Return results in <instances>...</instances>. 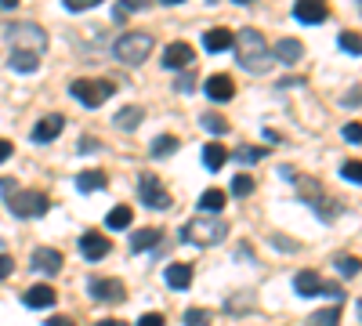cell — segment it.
<instances>
[{
	"mask_svg": "<svg viewBox=\"0 0 362 326\" xmlns=\"http://www.w3.org/2000/svg\"><path fill=\"white\" fill-rule=\"evenodd\" d=\"M235 58H239V66L250 69V73H264L272 66V47L264 44V37L257 33V29H239L235 33Z\"/></svg>",
	"mask_w": 362,
	"mask_h": 326,
	"instance_id": "obj_1",
	"label": "cell"
},
{
	"mask_svg": "<svg viewBox=\"0 0 362 326\" xmlns=\"http://www.w3.org/2000/svg\"><path fill=\"white\" fill-rule=\"evenodd\" d=\"M0 189H4V199H8V206H11V214H15V218H22V221L40 218V214H47V211H51L47 192H29V189H18V185L11 182V177H4V182H0Z\"/></svg>",
	"mask_w": 362,
	"mask_h": 326,
	"instance_id": "obj_2",
	"label": "cell"
},
{
	"mask_svg": "<svg viewBox=\"0 0 362 326\" xmlns=\"http://www.w3.org/2000/svg\"><path fill=\"white\" fill-rule=\"evenodd\" d=\"M4 40L11 51H29V54H44V47H47V33L37 22H8Z\"/></svg>",
	"mask_w": 362,
	"mask_h": 326,
	"instance_id": "obj_3",
	"label": "cell"
},
{
	"mask_svg": "<svg viewBox=\"0 0 362 326\" xmlns=\"http://www.w3.org/2000/svg\"><path fill=\"white\" fill-rule=\"evenodd\" d=\"M148 51H153V37L141 33V29H131V33L116 37V44H112V54L119 66H141L148 58Z\"/></svg>",
	"mask_w": 362,
	"mask_h": 326,
	"instance_id": "obj_4",
	"label": "cell"
},
{
	"mask_svg": "<svg viewBox=\"0 0 362 326\" xmlns=\"http://www.w3.org/2000/svg\"><path fill=\"white\" fill-rule=\"evenodd\" d=\"M181 235H185V243H192V247H214V243H221L228 235V221H221V218H199V221H189Z\"/></svg>",
	"mask_w": 362,
	"mask_h": 326,
	"instance_id": "obj_5",
	"label": "cell"
},
{
	"mask_svg": "<svg viewBox=\"0 0 362 326\" xmlns=\"http://www.w3.org/2000/svg\"><path fill=\"white\" fill-rule=\"evenodd\" d=\"M69 95L87 109H98V105H105L109 95H116V80H73Z\"/></svg>",
	"mask_w": 362,
	"mask_h": 326,
	"instance_id": "obj_6",
	"label": "cell"
},
{
	"mask_svg": "<svg viewBox=\"0 0 362 326\" xmlns=\"http://www.w3.org/2000/svg\"><path fill=\"white\" fill-rule=\"evenodd\" d=\"M293 286H297V293L300 298H334V301H341L344 298V290H341V283H322V276L319 272H297V279H293Z\"/></svg>",
	"mask_w": 362,
	"mask_h": 326,
	"instance_id": "obj_7",
	"label": "cell"
},
{
	"mask_svg": "<svg viewBox=\"0 0 362 326\" xmlns=\"http://www.w3.org/2000/svg\"><path fill=\"white\" fill-rule=\"evenodd\" d=\"M138 196H141L145 206H153V211H167L170 206V192H167V185L160 182L156 174H141L138 177Z\"/></svg>",
	"mask_w": 362,
	"mask_h": 326,
	"instance_id": "obj_8",
	"label": "cell"
},
{
	"mask_svg": "<svg viewBox=\"0 0 362 326\" xmlns=\"http://www.w3.org/2000/svg\"><path fill=\"white\" fill-rule=\"evenodd\" d=\"M87 293H90L95 301H109V305H116V301L127 298L124 283L112 279V276H90V279H87Z\"/></svg>",
	"mask_w": 362,
	"mask_h": 326,
	"instance_id": "obj_9",
	"label": "cell"
},
{
	"mask_svg": "<svg viewBox=\"0 0 362 326\" xmlns=\"http://www.w3.org/2000/svg\"><path fill=\"white\" fill-rule=\"evenodd\" d=\"M300 196H305L315 211H322V221H334V218L341 214V203H329V196H326L322 185H315V182H305V177H300Z\"/></svg>",
	"mask_w": 362,
	"mask_h": 326,
	"instance_id": "obj_10",
	"label": "cell"
},
{
	"mask_svg": "<svg viewBox=\"0 0 362 326\" xmlns=\"http://www.w3.org/2000/svg\"><path fill=\"white\" fill-rule=\"evenodd\" d=\"M109 250H112V243H109L105 232H83V235H80V254H83V261H102Z\"/></svg>",
	"mask_w": 362,
	"mask_h": 326,
	"instance_id": "obj_11",
	"label": "cell"
},
{
	"mask_svg": "<svg viewBox=\"0 0 362 326\" xmlns=\"http://www.w3.org/2000/svg\"><path fill=\"white\" fill-rule=\"evenodd\" d=\"M326 15H329L326 0H297L293 4V18L305 25H319V22H326Z\"/></svg>",
	"mask_w": 362,
	"mask_h": 326,
	"instance_id": "obj_12",
	"label": "cell"
},
{
	"mask_svg": "<svg viewBox=\"0 0 362 326\" xmlns=\"http://www.w3.org/2000/svg\"><path fill=\"white\" fill-rule=\"evenodd\" d=\"M62 127H66V116L62 112H47V116H40L37 127H33V141L47 145V141H54L58 134H62Z\"/></svg>",
	"mask_w": 362,
	"mask_h": 326,
	"instance_id": "obj_13",
	"label": "cell"
},
{
	"mask_svg": "<svg viewBox=\"0 0 362 326\" xmlns=\"http://www.w3.org/2000/svg\"><path fill=\"white\" fill-rule=\"evenodd\" d=\"M203 91H206V98H210V102H232L235 83H232V76H228V73H214V76H206Z\"/></svg>",
	"mask_w": 362,
	"mask_h": 326,
	"instance_id": "obj_14",
	"label": "cell"
},
{
	"mask_svg": "<svg viewBox=\"0 0 362 326\" xmlns=\"http://www.w3.org/2000/svg\"><path fill=\"white\" fill-rule=\"evenodd\" d=\"M192 58H196V51H192L185 40L163 47V66H167V69H185V66H192Z\"/></svg>",
	"mask_w": 362,
	"mask_h": 326,
	"instance_id": "obj_15",
	"label": "cell"
},
{
	"mask_svg": "<svg viewBox=\"0 0 362 326\" xmlns=\"http://www.w3.org/2000/svg\"><path fill=\"white\" fill-rule=\"evenodd\" d=\"M58 301V293H54V286H47V283H37V286H29L25 293H22V305L25 308H51Z\"/></svg>",
	"mask_w": 362,
	"mask_h": 326,
	"instance_id": "obj_16",
	"label": "cell"
},
{
	"mask_svg": "<svg viewBox=\"0 0 362 326\" xmlns=\"http://www.w3.org/2000/svg\"><path fill=\"white\" fill-rule=\"evenodd\" d=\"M232 44H235V37H232V29H225V25L206 29V37H203V47H206L210 54H221V51H228Z\"/></svg>",
	"mask_w": 362,
	"mask_h": 326,
	"instance_id": "obj_17",
	"label": "cell"
},
{
	"mask_svg": "<svg viewBox=\"0 0 362 326\" xmlns=\"http://www.w3.org/2000/svg\"><path fill=\"white\" fill-rule=\"evenodd\" d=\"M29 264H33L37 272H44V276H58V269H62V254L44 247V250H37V254H33V261H29Z\"/></svg>",
	"mask_w": 362,
	"mask_h": 326,
	"instance_id": "obj_18",
	"label": "cell"
},
{
	"mask_svg": "<svg viewBox=\"0 0 362 326\" xmlns=\"http://www.w3.org/2000/svg\"><path fill=\"white\" fill-rule=\"evenodd\" d=\"M300 54H305V47H300V40H293V37H283L276 47H272V58H279V62H286V66L300 62Z\"/></svg>",
	"mask_w": 362,
	"mask_h": 326,
	"instance_id": "obj_19",
	"label": "cell"
},
{
	"mask_svg": "<svg viewBox=\"0 0 362 326\" xmlns=\"http://www.w3.org/2000/svg\"><path fill=\"white\" fill-rule=\"evenodd\" d=\"M109 185V174L105 170H80L76 174V189L80 192H102Z\"/></svg>",
	"mask_w": 362,
	"mask_h": 326,
	"instance_id": "obj_20",
	"label": "cell"
},
{
	"mask_svg": "<svg viewBox=\"0 0 362 326\" xmlns=\"http://www.w3.org/2000/svg\"><path fill=\"white\" fill-rule=\"evenodd\" d=\"M228 163V149H225V145L221 141H206L203 145V167L206 170H221Z\"/></svg>",
	"mask_w": 362,
	"mask_h": 326,
	"instance_id": "obj_21",
	"label": "cell"
},
{
	"mask_svg": "<svg viewBox=\"0 0 362 326\" xmlns=\"http://www.w3.org/2000/svg\"><path fill=\"white\" fill-rule=\"evenodd\" d=\"M167 286L170 290H189L192 286V264H185V261L170 264L167 269Z\"/></svg>",
	"mask_w": 362,
	"mask_h": 326,
	"instance_id": "obj_22",
	"label": "cell"
},
{
	"mask_svg": "<svg viewBox=\"0 0 362 326\" xmlns=\"http://www.w3.org/2000/svg\"><path fill=\"white\" fill-rule=\"evenodd\" d=\"M160 240H163V232H160V228H141V232H134V235H131V250H134V254L153 250Z\"/></svg>",
	"mask_w": 362,
	"mask_h": 326,
	"instance_id": "obj_23",
	"label": "cell"
},
{
	"mask_svg": "<svg viewBox=\"0 0 362 326\" xmlns=\"http://www.w3.org/2000/svg\"><path fill=\"white\" fill-rule=\"evenodd\" d=\"M141 120H145V105H127V109L116 112V127L119 131H134Z\"/></svg>",
	"mask_w": 362,
	"mask_h": 326,
	"instance_id": "obj_24",
	"label": "cell"
},
{
	"mask_svg": "<svg viewBox=\"0 0 362 326\" xmlns=\"http://www.w3.org/2000/svg\"><path fill=\"white\" fill-rule=\"evenodd\" d=\"M225 203H228V192L206 189V192L199 196V211H203V214H218V211H225Z\"/></svg>",
	"mask_w": 362,
	"mask_h": 326,
	"instance_id": "obj_25",
	"label": "cell"
},
{
	"mask_svg": "<svg viewBox=\"0 0 362 326\" xmlns=\"http://www.w3.org/2000/svg\"><path fill=\"white\" fill-rule=\"evenodd\" d=\"M131 206H124V203H119V206H112V211L105 214V228H112V232H119V228H131Z\"/></svg>",
	"mask_w": 362,
	"mask_h": 326,
	"instance_id": "obj_26",
	"label": "cell"
},
{
	"mask_svg": "<svg viewBox=\"0 0 362 326\" xmlns=\"http://www.w3.org/2000/svg\"><path fill=\"white\" fill-rule=\"evenodd\" d=\"M40 66V54H29V51H11V69L15 73H33Z\"/></svg>",
	"mask_w": 362,
	"mask_h": 326,
	"instance_id": "obj_27",
	"label": "cell"
},
{
	"mask_svg": "<svg viewBox=\"0 0 362 326\" xmlns=\"http://www.w3.org/2000/svg\"><path fill=\"white\" fill-rule=\"evenodd\" d=\"M308 326H341V308L334 305V308H319L312 319H308Z\"/></svg>",
	"mask_w": 362,
	"mask_h": 326,
	"instance_id": "obj_28",
	"label": "cell"
},
{
	"mask_svg": "<svg viewBox=\"0 0 362 326\" xmlns=\"http://www.w3.org/2000/svg\"><path fill=\"white\" fill-rule=\"evenodd\" d=\"M203 131H210V134H228V120H225V116H218V112H203Z\"/></svg>",
	"mask_w": 362,
	"mask_h": 326,
	"instance_id": "obj_29",
	"label": "cell"
},
{
	"mask_svg": "<svg viewBox=\"0 0 362 326\" xmlns=\"http://www.w3.org/2000/svg\"><path fill=\"white\" fill-rule=\"evenodd\" d=\"M334 264H337L341 276H358V272H362V261H358V257H348V254L334 257Z\"/></svg>",
	"mask_w": 362,
	"mask_h": 326,
	"instance_id": "obj_30",
	"label": "cell"
},
{
	"mask_svg": "<svg viewBox=\"0 0 362 326\" xmlns=\"http://www.w3.org/2000/svg\"><path fill=\"white\" fill-rule=\"evenodd\" d=\"M148 8V0H116V22H124L131 11H141Z\"/></svg>",
	"mask_w": 362,
	"mask_h": 326,
	"instance_id": "obj_31",
	"label": "cell"
},
{
	"mask_svg": "<svg viewBox=\"0 0 362 326\" xmlns=\"http://www.w3.org/2000/svg\"><path fill=\"white\" fill-rule=\"evenodd\" d=\"M177 149V138L174 134H160L156 141H153V156H170Z\"/></svg>",
	"mask_w": 362,
	"mask_h": 326,
	"instance_id": "obj_32",
	"label": "cell"
},
{
	"mask_svg": "<svg viewBox=\"0 0 362 326\" xmlns=\"http://www.w3.org/2000/svg\"><path fill=\"white\" fill-rule=\"evenodd\" d=\"M341 177H344V182L362 185V160H348V163L341 167Z\"/></svg>",
	"mask_w": 362,
	"mask_h": 326,
	"instance_id": "obj_33",
	"label": "cell"
},
{
	"mask_svg": "<svg viewBox=\"0 0 362 326\" xmlns=\"http://www.w3.org/2000/svg\"><path fill=\"white\" fill-rule=\"evenodd\" d=\"M250 192H254V177L250 174L232 177V196H250Z\"/></svg>",
	"mask_w": 362,
	"mask_h": 326,
	"instance_id": "obj_34",
	"label": "cell"
},
{
	"mask_svg": "<svg viewBox=\"0 0 362 326\" xmlns=\"http://www.w3.org/2000/svg\"><path fill=\"white\" fill-rule=\"evenodd\" d=\"M341 47L348 51V54H362V33H341Z\"/></svg>",
	"mask_w": 362,
	"mask_h": 326,
	"instance_id": "obj_35",
	"label": "cell"
},
{
	"mask_svg": "<svg viewBox=\"0 0 362 326\" xmlns=\"http://www.w3.org/2000/svg\"><path fill=\"white\" fill-rule=\"evenodd\" d=\"M185 322H189V326H206V322H210V312H206V308H189V312H185Z\"/></svg>",
	"mask_w": 362,
	"mask_h": 326,
	"instance_id": "obj_36",
	"label": "cell"
},
{
	"mask_svg": "<svg viewBox=\"0 0 362 326\" xmlns=\"http://www.w3.org/2000/svg\"><path fill=\"white\" fill-rule=\"evenodd\" d=\"M62 4H66V11H90V8H98L102 4V0H62Z\"/></svg>",
	"mask_w": 362,
	"mask_h": 326,
	"instance_id": "obj_37",
	"label": "cell"
},
{
	"mask_svg": "<svg viewBox=\"0 0 362 326\" xmlns=\"http://www.w3.org/2000/svg\"><path fill=\"white\" fill-rule=\"evenodd\" d=\"M232 160H243V163H257L261 160V149H250V145H243V149H235Z\"/></svg>",
	"mask_w": 362,
	"mask_h": 326,
	"instance_id": "obj_38",
	"label": "cell"
},
{
	"mask_svg": "<svg viewBox=\"0 0 362 326\" xmlns=\"http://www.w3.org/2000/svg\"><path fill=\"white\" fill-rule=\"evenodd\" d=\"M341 134H344V141H351V145H362V124H348Z\"/></svg>",
	"mask_w": 362,
	"mask_h": 326,
	"instance_id": "obj_39",
	"label": "cell"
},
{
	"mask_svg": "<svg viewBox=\"0 0 362 326\" xmlns=\"http://www.w3.org/2000/svg\"><path fill=\"white\" fill-rule=\"evenodd\" d=\"M138 326H167V319H163L160 312H145V315L138 319Z\"/></svg>",
	"mask_w": 362,
	"mask_h": 326,
	"instance_id": "obj_40",
	"label": "cell"
},
{
	"mask_svg": "<svg viewBox=\"0 0 362 326\" xmlns=\"http://www.w3.org/2000/svg\"><path fill=\"white\" fill-rule=\"evenodd\" d=\"M11 272H15V261H11L8 254H0V279H8Z\"/></svg>",
	"mask_w": 362,
	"mask_h": 326,
	"instance_id": "obj_41",
	"label": "cell"
},
{
	"mask_svg": "<svg viewBox=\"0 0 362 326\" xmlns=\"http://www.w3.org/2000/svg\"><path fill=\"white\" fill-rule=\"evenodd\" d=\"M11 153H15V145H11L8 138H0V163H4V160H8Z\"/></svg>",
	"mask_w": 362,
	"mask_h": 326,
	"instance_id": "obj_42",
	"label": "cell"
},
{
	"mask_svg": "<svg viewBox=\"0 0 362 326\" xmlns=\"http://www.w3.org/2000/svg\"><path fill=\"white\" fill-rule=\"evenodd\" d=\"M47 326H76V322H73L69 315H51V319H47Z\"/></svg>",
	"mask_w": 362,
	"mask_h": 326,
	"instance_id": "obj_43",
	"label": "cell"
},
{
	"mask_svg": "<svg viewBox=\"0 0 362 326\" xmlns=\"http://www.w3.org/2000/svg\"><path fill=\"white\" fill-rule=\"evenodd\" d=\"M95 326H127L124 319H102V322H95Z\"/></svg>",
	"mask_w": 362,
	"mask_h": 326,
	"instance_id": "obj_44",
	"label": "cell"
},
{
	"mask_svg": "<svg viewBox=\"0 0 362 326\" xmlns=\"http://www.w3.org/2000/svg\"><path fill=\"white\" fill-rule=\"evenodd\" d=\"M18 4H22V0H0V8H8V11H11V8H18Z\"/></svg>",
	"mask_w": 362,
	"mask_h": 326,
	"instance_id": "obj_45",
	"label": "cell"
},
{
	"mask_svg": "<svg viewBox=\"0 0 362 326\" xmlns=\"http://www.w3.org/2000/svg\"><path fill=\"white\" fill-rule=\"evenodd\" d=\"M160 4H185V0H160Z\"/></svg>",
	"mask_w": 362,
	"mask_h": 326,
	"instance_id": "obj_46",
	"label": "cell"
},
{
	"mask_svg": "<svg viewBox=\"0 0 362 326\" xmlns=\"http://www.w3.org/2000/svg\"><path fill=\"white\" fill-rule=\"evenodd\" d=\"M235 4H254V0H235Z\"/></svg>",
	"mask_w": 362,
	"mask_h": 326,
	"instance_id": "obj_47",
	"label": "cell"
},
{
	"mask_svg": "<svg viewBox=\"0 0 362 326\" xmlns=\"http://www.w3.org/2000/svg\"><path fill=\"white\" fill-rule=\"evenodd\" d=\"M206 4H218V0H206Z\"/></svg>",
	"mask_w": 362,
	"mask_h": 326,
	"instance_id": "obj_48",
	"label": "cell"
},
{
	"mask_svg": "<svg viewBox=\"0 0 362 326\" xmlns=\"http://www.w3.org/2000/svg\"><path fill=\"white\" fill-rule=\"evenodd\" d=\"M358 4H362V0H358Z\"/></svg>",
	"mask_w": 362,
	"mask_h": 326,
	"instance_id": "obj_49",
	"label": "cell"
},
{
	"mask_svg": "<svg viewBox=\"0 0 362 326\" xmlns=\"http://www.w3.org/2000/svg\"><path fill=\"white\" fill-rule=\"evenodd\" d=\"M358 312H362V308H358Z\"/></svg>",
	"mask_w": 362,
	"mask_h": 326,
	"instance_id": "obj_50",
	"label": "cell"
}]
</instances>
